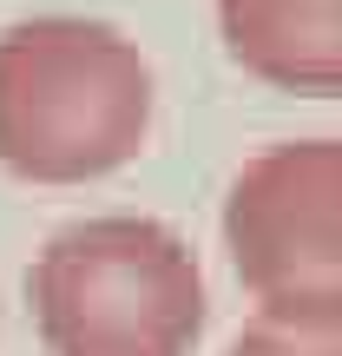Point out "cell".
<instances>
[{"mask_svg":"<svg viewBox=\"0 0 342 356\" xmlns=\"http://www.w3.org/2000/svg\"><path fill=\"white\" fill-rule=\"evenodd\" d=\"M152 106V66L126 26L33 13L0 33V172L20 185H86L132 165Z\"/></svg>","mask_w":342,"mask_h":356,"instance_id":"obj_1","label":"cell"},{"mask_svg":"<svg viewBox=\"0 0 342 356\" xmlns=\"http://www.w3.org/2000/svg\"><path fill=\"white\" fill-rule=\"evenodd\" d=\"M26 304L46 356H191L211 323L198 251L139 211L53 231L26 270Z\"/></svg>","mask_w":342,"mask_h":356,"instance_id":"obj_2","label":"cell"},{"mask_svg":"<svg viewBox=\"0 0 342 356\" xmlns=\"http://www.w3.org/2000/svg\"><path fill=\"white\" fill-rule=\"evenodd\" d=\"M217 225L257 317L342 330V139H277L243 159Z\"/></svg>","mask_w":342,"mask_h":356,"instance_id":"obj_3","label":"cell"},{"mask_svg":"<svg viewBox=\"0 0 342 356\" xmlns=\"http://www.w3.org/2000/svg\"><path fill=\"white\" fill-rule=\"evenodd\" d=\"M217 33L250 79L342 99V0H217Z\"/></svg>","mask_w":342,"mask_h":356,"instance_id":"obj_4","label":"cell"},{"mask_svg":"<svg viewBox=\"0 0 342 356\" xmlns=\"http://www.w3.org/2000/svg\"><path fill=\"white\" fill-rule=\"evenodd\" d=\"M224 356H342V330H296V323H243Z\"/></svg>","mask_w":342,"mask_h":356,"instance_id":"obj_5","label":"cell"}]
</instances>
